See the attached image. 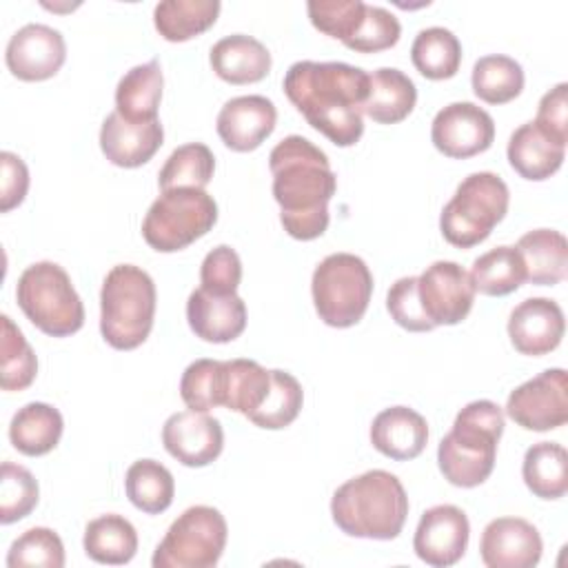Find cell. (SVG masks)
I'll return each instance as SVG.
<instances>
[{
	"label": "cell",
	"instance_id": "obj_2",
	"mask_svg": "<svg viewBox=\"0 0 568 568\" xmlns=\"http://www.w3.org/2000/svg\"><path fill=\"white\" fill-rule=\"evenodd\" d=\"M268 166L284 231L302 242L320 237L328 229V202L337 191L326 153L302 135H286L273 146Z\"/></svg>",
	"mask_w": 568,
	"mask_h": 568
},
{
	"label": "cell",
	"instance_id": "obj_9",
	"mask_svg": "<svg viewBox=\"0 0 568 568\" xmlns=\"http://www.w3.org/2000/svg\"><path fill=\"white\" fill-rule=\"evenodd\" d=\"M217 222V204L204 189H169L142 220L144 242L160 253H175L206 235Z\"/></svg>",
	"mask_w": 568,
	"mask_h": 568
},
{
	"label": "cell",
	"instance_id": "obj_33",
	"mask_svg": "<svg viewBox=\"0 0 568 568\" xmlns=\"http://www.w3.org/2000/svg\"><path fill=\"white\" fill-rule=\"evenodd\" d=\"M470 282L475 293L501 297L515 293L526 282V266L517 246H495L479 255L470 266Z\"/></svg>",
	"mask_w": 568,
	"mask_h": 568
},
{
	"label": "cell",
	"instance_id": "obj_6",
	"mask_svg": "<svg viewBox=\"0 0 568 568\" xmlns=\"http://www.w3.org/2000/svg\"><path fill=\"white\" fill-rule=\"evenodd\" d=\"M16 300L27 320L51 337H69L84 324V304L69 273L55 262H36L22 271Z\"/></svg>",
	"mask_w": 568,
	"mask_h": 568
},
{
	"label": "cell",
	"instance_id": "obj_29",
	"mask_svg": "<svg viewBox=\"0 0 568 568\" xmlns=\"http://www.w3.org/2000/svg\"><path fill=\"white\" fill-rule=\"evenodd\" d=\"M271 390V371L255 359H226L220 366V406L248 417Z\"/></svg>",
	"mask_w": 568,
	"mask_h": 568
},
{
	"label": "cell",
	"instance_id": "obj_19",
	"mask_svg": "<svg viewBox=\"0 0 568 568\" xmlns=\"http://www.w3.org/2000/svg\"><path fill=\"white\" fill-rule=\"evenodd\" d=\"M277 109L266 95H237L217 113L220 140L237 153L255 151L275 129Z\"/></svg>",
	"mask_w": 568,
	"mask_h": 568
},
{
	"label": "cell",
	"instance_id": "obj_16",
	"mask_svg": "<svg viewBox=\"0 0 568 568\" xmlns=\"http://www.w3.org/2000/svg\"><path fill=\"white\" fill-rule=\"evenodd\" d=\"M166 453L184 466L202 468L215 462L224 448L222 424L202 410L173 413L162 426Z\"/></svg>",
	"mask_w": 568,
	"mask_h": 568
},
{
	"label": "cell",
	"instance_id": "obj_11",
	"mask_svg": "<svg viewBox=\"0 0 568 568\" xmlns=\"http://www.w3.org/2000/svg\"><path fill=\"white\" fill-rule=\"evenodd\" d=\"M506 415L521 428L544 433L568 419V375L564 368H546L519 384L506 402Z\"/></svg>",
	"mask_w": 568,
	"mask_h": 568
},
{
	"label": "cell",
	"instance_id": "obj_43",
	"mask_svg": "<svg viewBox=\"0 0 568 568\" xmlns=\"http://www.w3.org/2000/svg\"><path fill=\"white\" fill-rule=\"evenodd\" d=\"M311 24L337 40H348L359 27L366 2L362 0H311L306 2Z\"/></svg>",
	"mask_w": 568,
	"mask_h": 568
},
{
	"label": "cell",
	"instance_id": "obj_12",
	"mask_svg": "<svg viewBox=\"0 0 568 568\" xmlns=\"http://www.w3.org/2000/svg\"><path fill=\"white\" fill-rule=\"evenodd\" d=\"M417 293L433 326H455L468 317L475 302L470 275L450 260H437L417 275Z\"/></svg>",
	"mask_w": 568,
	"mask_h": 568
},
{
	"label": "cell",
	"instance_id": "obj_46",
	"mask_svg": "<svg viewBox=\"0 0 568 568\" xmlns=\"http://www.w3.org/2000/svg\"><path fill=\"white\" fill-rule=\"evenodd\" d=\"M242 282V262L235 248L220 244L209 251L200 266V286L213 293H237Z\"/></svg>",
	"mask_w": 568,
	"mask_h": 568
},
{
	"label": "cell",
	"instance_id": "obj_4",
	"mask_svg": "<svg viewBox=\"0 0 568 568\" xmlns=\"http://www.w3.org/2000/svg\"><path fill=\"white\" fill-rule=\"evenodd\" d=\"M501 433L504 410L495 402L475 399L466 404L437 446V466L444 479L457 488L484 484L495 468Z\"/></svg>",
	"mask_w": 568,
	"mask_h": 568
},
{
	"label": "cell",
	"instance_id": "obj_37",
	"mask_svg": "<svg viewBox=\"0 0 568 568\" xmlns=\"http://www.w3.org/2000/svg\"><path fill=\"white\" fill-rule=\"evenodd\" d=\"M215 171L213 151L202 142L178 146L164 162L158 175L162 191L169 189H204Z\"/></svg>",
	"mask_w": 568,
	"mask_h": 568
},
{
	"label": "cell",
	"instance_id": "obj_27",
	"mask_svg": "<svg viewBox=\"0 0 568 568\" xmlns=\"http://www.w3.org/2000/svg\"><path fill=\"white\" fill-rule=\"evenodd\" d=\"M164 75L158 60L129 69L115 87V111L129 122L158 120Z\"/></svg>",
	"mask_w": 568,
	"mask_h": 568
},
{
	"label": "cell",
	"instance_id": "obj_38",
	"mask_svg": "<svg viewBox=\"0 0 568 568\" xmlns=\"http://www.w3.org/2000/svg\"><path fill=\"white\" fill-rule=\"evenodd\" d=\"M0 324V386L2 390H24L38 375V357L9 315H2Z\"/></svg>",
	"mask_w": 568,
	"mask_h": 568
},
{
	"label": "cell",
	"instance_id": "obj_40",
	"mask_svg": "<svg viewBox=\"0 0 568 568\" xmlns=\"http://www.w3.org/2000/svg\"><path fill=\"white\" fill-rule=\"evenodd\" d=\"M40 488L31 470L4 462L0 470V521L13 524L24 519L38 506Z\"/></svg>",
	"mask_w": 568,
	"mask_h": 568
},
{
	"label": "cell",
	"instance_id": "obj_10",
	"mask_svg": "<svg viewBox=\"0 0 568 568\" xmlns=\"http://www.w3.org/2000/svg\"><path fill=\"white\" fill-rule=\"evenodd\" d=\"M229 526L213 506L186 508L153 552V568H213L226 546Z\"/></svg>",
	"mask_w": 568,
	"mask_h": 568
},
{
	"label": "cell",
	"instance_id": "obj_3",
	"mask_svg": "<svg viewBox=\"0 0 568 568\" xmlns=\"http://www.w3.org/2000/svg\"><path fill=\"white\" fill-rule=\"evenodd\" d=\"M335 526L351 537L395 539L408 517V497L402 481L382 468L344 481L331 499Z\"/></svg>",
	"mask_w": 568,
	"mask_h": 568
},
{
	"label": "cell",
	"instance_id": "obj_35",
	"mask_svg": "<svg viewBox=\"0 0 568 568\" xmlns=\"http://www.w3.org/2000/svg\"><path fill=\"white\" fill-rule=\"evenodd\" d=\"M124 490L138 510L146 515H160L173 504L175 481L171 470L160 462L138 459L124 475Z\"/></svg>",
	"mask_w": 568,
	"mask_h": 568
},
{
	"label": "cell",
	"instance_id": "obj_14",
	"mask_svg": "<svg viewBox=\"0 0 568 568\" xmlns=\"http://www.w3.org/2000/svg\"><path fill=\"white\" fill-rule=\"evenodd\" d=\"M67 60V42L62 33L49 24L29 22L20 27L7 42V69L24 82H42L53 78Z\"/></svg>",
	"mask_w": 568,
	"mask_h": 568
},
{
	"label": "cell",
	"instance_id": "obj_1",
	"mask_svg": "<svg viewBox=\"0 0 568 568\" xmlns=\"http://www.w3.org/2000/svg\"><path fill=\"white\" fill-rule=\"evenodd\" d=\"M371 73L346 62L300 60L284 73V93L306 122L335 146H353L364 133L362 106Z\"/></svg>",
	"mask_w": 568,
	"mask_h": 568
},
{
	"label": "cell",
	"instance_id": "obj_45",
	"mask_svg": "<svg viewBox=\"0 0 568 568\" xmlns=\"http://www.w3.org/2000/svg\"><path fill=\"white\" fill-rule=\"evenodd\" d=\"M386 308H388L390 317L395 320V324H399L402 328H406L410 333H426V331L435 328L433 322L428 320V315L424 313L422 302H419L417 277L415 275L399 277L388 288Z\"/></svg>",
	"mask_w": 568,
	"mask_h": 568
},
{
	"label": "cell",
	"instance_id": "obj_8",
	"mask_svg": "<svg viewBox=\"0 0 568 568\" xmlns=\"http://www.w3.org/2000/svg\"><path fill=\"white\" fill-rule=\"evenodd\" d=\"M313 304L320 320L333 328L355 326L373 295V273L353 253H331L313 271Z\"/></svg>",
	"mask_w": 568,
	"mask_h": 568
},
{
	"label": "cell",
	"instance_id": "obj_32",
	"mask_svg": "<svg viewBox=\"0 0 568 568\" xmlns=\"http://www.w3.org/2000/svg\"><path fill=\"white\" fill-rule=\"evenodd\" d=\"M217 0H164L153 9V24L169 42H186L211 29L220 16Z\"/></svg>",
	"mask_w": 568,
	"mask_h": 568
},
{
	"label": "cell",
	"instance_id": "obj_18",
	"mask_svg": "<svg viewBox=\"0 0 568 568\" xmlns=\"http://www.w3.org/2000/svg\"><path fill=\"white\" fill-rule=\"evenodd\" d=\"M566 331L564 311L555 300L528 297L508 317V337L517 353L541 357L561 344Z\"/></svg>",
	"mask_w": 568,
	"mask_h": 568
},
{
	"label": "cell",
	"instance_id": "obj_15",
	"mask_svg": "<svg viewBox=\"0 0 568 568\" xmlns=\"http://www.w3.org/2000/svg\"><path fill=\"white\" fill-rule=\"evenodd\" d=\"M468 537L470 524L466 513L453 504H439L422 513L413 537V550L424 564L448 568L464 557Z\"/></svg>",
	"mask_w": 568,
	"mask_h": 568
},
{
	"label": "cell",
	"instance_id": "obj_31",
	"mask_svg": "<svg viewBox=\"0 0 568 568\" xmlns=\"http://www.w3.org/2000/svg\"><path fill=\"white\" fill-rule=\"evenodd\" d=\"M528 490L539 499H559L568 490V453L557 442L532 444L521 464Z\"/></svg>",
	"mask_w": 568,
	"mask_h": 568
},
{
	"label": "cell",
	"instance_id": "obj_24",
	"mask_svg": "<svg viewBox=\"0 0 568 568\" xmlns=\"http://www.w3.org/2000/svg\"><path fill=\"white\" fill-rule=\"evenodd\" d=\"M506 155L515 173H519L524 180L541 182L561 169L566 146H559L552 140H548L530 120L513 131L506 146Z\"/></svg>",
	"mask_w": 568,
	"mask_h": 568
},
{
	"label": "cell",
	"instance_id": "obj_23",
	"mask_svg": "<svg viewBox=\"0 0 568 568\" xmlns=\"http://www.w3.org/2000/svg\"><path fill=\"white\" fill-rule=\"evenodd\" d=\"M209 62L215 75L229 84H253L268 75L271 53L253 36H224L211 47Z\"/></svg>",
	"mask_w": 568,
	"mask_h": 568
},
{
	"label": "cell",
	"instance_id": "obj_44",
	"mask_svg": "<svg viewBox=\"0 0 568 568\" xmlns=\"http://www.w3.org/2000/svg\"><path fill=\"white\" fill-rule=\"evenodd\" d=\"M220 359L191 362L180 379V397L191 410L209 413L220 406Z\"/></svg>",
	"mask_w": 568,
	"mask_h": 568
},
{
	"label": "cell",
	"instance_id": "obj_41",
	"mask_svg": "<svg viewBox=\"0 0 568 568\" xmlns=\"http://www.w3.org/2000/svg\"><path fill=\"white\" fill-rule=\"evenodd\" d=\"M7 566H42V568H62L64 566V546L55 530L36 526L24 530L7 552Z\"/></svg>",
	"mask_w": 568,
	"mask_h": 568
},
{
	"label": "cell",
	"instance_id": "obj_17",
	"mask_svg": "<svg viewBox=\"0 0 568 568\" xmlns=\"http://www.w3.org/2000/svg\"><path fill=\"white\" fill-rule=\"evenodd\" d=\"M541 535L521 517H497L486 524L479 555L488 568H532L541 559Z\"/></svg>",
	"mask_w": 568,
	"mask_h": 568
},
{
	"label": "cell",
	"instance_id": "obj_26",
	"mask_svg": "<svg viewBox=\"0 0 568 568\" xmlns=\"http://www.w3.org/2000/svg\"><path fill=\"white\" fill-rule=\"evenodd\" d=\"M64 430L60 410L44 402H29L11 417L9 439L13 448L27 457L51 453Z\"/></svg>",
	"mask_w": 568,
	"mask_h": 568
},
{
	"label": "cell",
	"instance_id": "obj_39",
	"mask_svg": "<svg viewBox=\"0 0 568 568\" xmlns=\"http://www.w3.org/2000/svg\"><path fill=\"white\" fill-rule=\"evenodd\" d=\"M304 390L302 384L286 371H271V390L262 406L246 419L266 430H280L293 424L302 410Z\"/></svg>",
	"mask_w": 568,
	"mask_h": 568
},
{
	"label": "cell",
	"instance_id": "obj_48",
	"mask_svg": "<svg viewBox=\"0 0 568 568\" xmlns=\"http://www.w3.org/2000/svg\"><path fill=\"white\" fill-rule=\"evenodd\" d=\"M0 211L9 213L22 200L29 191V169L24 160L11 151L0 153Z\"/></svg>",
	"mask_w": 568,
	"mask_h": 568
},
{
	"label": "cell",
	"instance_id": "obj_34",
	"mask_svg": "<svg viewBox=\"0 0 568 568\" xmlns=\"http://www.w3.org/2000/svg\"><path fill=\"white\" fill-rule=\"evenodd\" d=\"M410 60L424 78L448 80L459 71L462 42L446 27H426L413 40Z\"/></svg>",
	"mask_w": 568,
	"mask_h": 568
},
{
	"label": "cell",
	"instance_id": "obj_36",
	"mask_svg": "<svg viewBox=\"0 0 568 568\" xmlns=\"http://www.w3.org/2000/svg\"><path fill=\"white\" fill-rule=\"evenodd\" d=\"M473 91L488 104H506L524 89L521 64L504 53H490L475 62L470 75Z\"/></svg>",
	"mask_w": 568,
	"mask_h": 568
},
{
	"label": "cell",
	"instance_id": "obj_30",
	"mask_svg": "<svg viewBox=\"0 0 568 568\" xmlns=\"http://www.w3.org/2000/svg\"><path fill=\"white\" fill-rule=\"evenodd\" d=\"M82 544L89 559L106 566H122L135 557L138 532L126 517L109 513L87 524Z\"/></svg>",
	"mask_w": 568,
	"mask_h": 568
},
{
	"label": "cell",
	"instance_id": "obj_25",
	"mask_svg": "<svg viewBox=\"0 0 568 568\" xmlns=\"http://www.w3.org/2000/svg\"><path fill=\"white\" fill-rule=\"evenodd\" d=\"M415 102V82L395 67H382L371 73L368 95L362 113L377 124H397L410 115Z\"/></svg>",
	"mask_w": 568,
	"mask_h": 568
},
{
	"label": "cell",
	"instance_id": "obj_22",
	"mask_svg": "<svg viewBox=\"0 0 568 568\" xmlns=\"http://www.w3.org/2000/svg\"><path fill=\"white\" fill-rule=\"evenodd\" d=\"M428 442L426 419L408 406H390L375 415L371 424V444L395 462H408L422 455Z\"/></svg>",
	"mask_w": 568,
	"mask_h": 568
},
{
	"label": "cell",
	"instance_id": "obj_5",
	"mask_svg": "<svg viewBox=\"0 0 568 568\" xmlns=\"http://www.w3.org/2000/svg\"><path fill=\"white\" fill-rule=\"evenodd\" d=\"M155 284L135 264L113 266L100 291V333L115 351H133L146 342L155 320Z\"/></svg>",
	"mask_w": 568,
	"mask_h": 568
},
{
	"label": "cell",
	"instance_id": "obj_7",
	"mask_svg": "<svg viewBox=\"0 0 568 568\" xmlns=\"http://www.w3.org/2000/svg\"><path fill=\"white\" fill-rule=\"evenodd\" d=\"M508 202V186L497 173H470L442 209L439 231L444 240L457 248L477 246L504 220Z\"/></svg>",
	"mask_w": 568,
	"mask_h": 568
},
{
	"label": "cell",
	"instance_id": "obj_21",
	"mask_svg": "<svg viewBox=\"0 0 568 568\" xmlns=\"http://www.w3.org/2000/svg\"><path fill=\"white\" fill-rule=\"evenodd\" d=\"M164 142L160 120L129 122L118 111L109 113L100 126V149L104 158L122 169L146 164Z\"/></svg>",
	"mask_w": 568,
	"mask_h": 568
},
{
	"label": "cell",
	"instance_id": "obj_47",
	"mask_svg": "<svg viewBox=\"0 0 568 568\" xmlns=\"http://www.w3.org/2000/svg\"><path fill=\"white\" fill-rule=\"evenodd\" d=\"M535 126L555 144L566 146L568 142V84L559 82L546 91L537 106Z\"/></svg>",
	"mask_w": 568,
	"mask_h": 568
},
{
	"label": "cell",
	"instance_id": "obj_20",
	"mask_svg": "<svg viewBox=\"0 0 568 568\" xmlns=\"http://www.w3.org/2000/svg\"><path fill=\"white\" fill-rule=\"evenodd\" d=\"M186 320L195 337L226 344L246 328V304L237 293H213L195 288L186 300Z\"/></svg>",
	"mask_w": 568,
	"mask_h": 568
},
{
	"label": "cell",
	"instance_id": "obj_13",
	"mask_svg": "<svg viewBox=\"0 0 568 568\" xmlns=\"http://www.w3.org/2000/svg\"><path fill=\"white\" fill-rule=\"evenodd\" d=\"M430 140L446 158L466 160L490 149L495 122L475 102H450L433 118Z\"/></svg>",
	"mask_w": 568,
	"mask_h": 568
},
{
	"label": "cell",
	"instance_id": "obj_28",
	"mask_svg": "<svg viewBox=\"0 0 568 568\" xmlns=\"http://www.w3.org/2000/svg\"><path fill=\"white\" fill-rule=\"evenodd\" d=\"M517 251L526 266V280L537 286H555L566 280L568 244L555 229H535L519 237Z\"/></svg>",
	"mask_w": 568,
	"mask_h": 568
},
{
	"label": "cell",
	"instance_id": "obj_42",
	"mask_svg": "<svg viewBox=\"0 0 568 568\" xmlns=\"http://www.w3.org/2000/svg\"><path fill=\"white\" fill-rule=\"evenodd\" d=\"M399 36H402V24L395 18V13H390L384 7L366 4L359 27L348 40H344V47H348L355 53H377L395 47Z\"/></svg>",
	"mask_w": 568,
	"mask_h": 568
}]
</instances>
